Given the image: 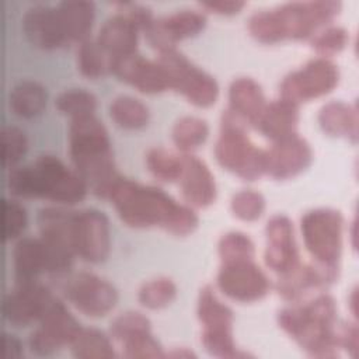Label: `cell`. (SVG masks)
I'll return each mask as SVG.
<instances>
[{
	"instance_id": "6da1fadb",
	"label": "cell",
	"mask_w": 359,
	"mask_h": 359,
	"mask_svg": "<svg viewBox=\"0 0 359 359\" xmlns=\"http://www.w3.org/2000/svg\"><path fill=\"white\" fill-rule=\"evenodd\" d=\"M119 219L133 229L160 227L175 236H187L198 226L194 210L174 201L164 191L118 177L107 198Z\"/></svg>"
},
{
	"instance_id": "7a4b0ae2",
	"label": "cell",
	"mask_w": 359,
	"mask_h": 359,
	"mask_svg": "<svg viewBox=\"0 0 359 359\" xmlns=\"http://www.w3.org/2000/svg\"><path fill=\"white\" fill-rule=\"evenodd\" d=\"M69 156L76 172L105 199L119 177L115 170L111 142L102 122L94 115L73 118L69 125Z\"/></svg>"
},
{
	"instance_id": "3957f363",
	"label": "cell",
	"mask_w": 359,
	"mask_h": 359,
	"mask_svg": "<svg viewBox=\"0 0 359 359\" xmlns=\"http://www.w3.org/2000/svg\"><path fill=\"white\" fill-rule=\"evenodd\" d=\"M6 185L11 195L42 198L63 205H74L87 194L86 181L50 154L39 156L31 165L13 167Z\"/></svg>"
},
{
	"instance_id": "277c9868",
	"label": "cell",
	"mask_w": 359,
	"mask_h": 359,
	"mask_svg": "<svg viewBox=\"0 0 359 359\" xmlns=\"http://www.w3.org/2000/svg\"><path fill=\"white\" fill-rule=\"evenodd\" d=\"M278 324L309 356H337V304L330 294H318L309 303L282 309Z\"/></svg>"
},
{
	"instance_id": "5b68a950",
	"label": "cell",
	"mask_w": 359,
	"mask_h": 359,
	"mask_svg": "<svg viewBox=\"0 0 359 359\" xmlns=\"http://www.w3.org/2000/svg\"><path fill=\"white\" fill-rule=\"evenodd\" d=\"M341 10L339 1H293L272 10H261L254 31L262 43L283 39H306L332 21Z\"/></svg>"
},
{
	"instance_id": "8992f818",
	"label": "cell",
	"mask_w": 359,
	"mask_h": 359,
	"mask_svg": "<svg viewBox=\"0 0 359 359\" xmlns=\"http://www.w3.org/2000/svg\"><path fill=\"white\" fill-rule=\"evenodd\" d=\"M215 157L224 170L245 181H254L265 174V150L255 147L243 122L229 109L222 115Z\"/></svg>"
},
{
	"instance_id": "52a82bcc",
	"label": "cell",
	"mask_w": 359,
	"mask_h": 359,
	"mask_svg": "<svg viewBox=\"0 0 359 359\" xmlns=\"http://www.w3.org/2000/svg\"><path fill=\"white\" fill-rule=\"evenodd\" d=\"M300 229L306 250L330 282H334L342 251V215L328 208L314 209L302 217Z\"/></svg>"
},
{
	"instance_id": "ba28073f",
	"label": "cell",
	"mask_w": 359,
	"mask_h": 359,
	"mask_svg": "<svg viewBox=\"0 0 359 359\" xmlns=\"http://www.w3.org/2000/svg\"><path fill=\"white\" fill-rule=\"evenodd\" d=\"M196 316L202 325L201 341L206 352L217 358H244L233 338V311L222 303L213 289L206 285L199 290Z\"/></svg>"
},
{
	"instance_id": "9c48e42d",
	"label": "cell",
	"mask_w": 359,
	"mask_h": 359,
	"mask_svg": "<svg viewBox=\"0 0 359 359\" xmlns=\"http://www.w3.org/2000/svg\"><path fill=\"white\" fill-rule=\"evenodd\" d=\"M157 62L164 69L170 88L182 94L192 105L208 108L213 105L219 95L216 80L191 63L177 49L158 53Z\"/></svg>"
},
{
	"instance_id": "30bf717a",
	"label": "cell",
	"mask_w": 359,
	"mask_h": 359,
	"mask_svg": "<svg viewBox=\"0 0 359 359\" xmlns=\"http://www.w3.org/2000/svg\"><path fill=\"white\" fill-rule=\"evenodd\" d=\"M73 212L62 208H42L36 215L39 238L48 255V272L60 275L66 272L76 257L72 240Z\"/></svg>"
},
{
	"instance_id": "8fae6325",
	"label": "cell",
	"mask_w": 359,
	"mask_h": 359,
	"mask_svg": "<svg viewBox=\"0 0 359 359\" xmlns=\"http://www.w3.org/2000/svg\"><path fill=\"white\" fill-rule=\"evenodd\" d=\"M338 80L339 72L335 63L325 57H317L282 80L279 87L280 98L299 105L331 93Z\"/></svg>"
},
{
	"instance_id": "7c38bea8",
	"label": "cell",
	"mask_w": 359,
	"mask_h": 359,
	"mask_svg": "<svg viewBox=\"0 0 359 359\" xmlns=\"http://www.w3.org/2000/svg\"><path fill=\"white\" fill-rule=\"evenodd\" d=\"M39 325L28 335L31 352L46 356L69 345L81 328L77 320L67 311L65 304L53 297L38 320Z\"/></svg>"
},
{
	"instance_id": "4fadbf2b",
	"label": "cell",
	"mask_w": 359,
	"mask_h": 359,
	"mask_svg": "<svg viewBox=\"0 0 359 359\" xmlns=\"http://www.w3.org/2000/svg\"><path fill=\"white\" fill-rule=\"evenodd\" d=\"M72 240L74 252L86 262L100 264L107 259L111 250L109 223L97 209L73 212Z\"/></svg>"
},
{
	"instance_id": "5bb4252c",
	"label": "cell",
	"mask_w": 359,
	"mask_h": 359,
	"mask_svg": "<svg viewBox=\"0 0 359 359\" xmlns=\"http://www.w3.org/2000/svg\"><path fill=\"white\" fill-rule=\"evenodd\" d=\"M63 294L76 310L88 317L105 316L118 300L116 289L90 272H79L67 278L63 285Z\"/></svg>"
},
{
	"instance_id": "9a60e30c",
	"label": "cell",
	"mask_w": 359,
	"mask_h": 359,
	"mask_svg": "<svg viewBox=\"0 0 359 359\" xmlns=\"http://www.w3.org/2000/svg\"><path fill=\"white\" fill-rule=\"evenodd\" d=\"M216 285L223 294L241 303L261 300L271 289L268 276L254 259L222 262Z\"/></svg>"
},
{
	"instance_id": "2e32d148",
	"label": "cell",
	"mask_w": 359,
	"mask_h": 359,
	"mask_svg": "<svg viewBox=\"0 0 359 359\" xmlns=\"http://www.w3.org/2000/svg\"><path fill=\"white\" fill-rule=\"evenodd\" d=\"M206 25V18L195 10H181L161 18H154L144 29L150 46L158 53L175 49L178 41L198 35Z\"/></svg>"
},
{
	"instance_id": "e0dca14e",
	"label": "cell",
	"mask_w": 359,
	"mask_h": 359,
	"mask_svg": "<svg viewBox=\"0 0 359 359\" xmlns=\"http://www.w3.org/2000/svg\"><path fill=\"white\" fill-rule=\"evenodd\" d=\"M53 299L46 286L38 280L15 283L1 303L3 317L14 327H25L38 321Z\"/></svg>"
},
{
	"instance_id": "ac0fdd59",
	"label": "cell",
	"mask_w": 359,
	"mask_h": 359,
	"mask_svg": "<svg viewBox=\"0 0 359 359\" xmlns=\"http://www.w3.org/2000/svg\"><path fill=\"white\" fill-rule=\"evenodd\" d=\"M109 73L144 94H158L170 88L167 74L161 65L139 53L111 60Z\"/></svg>"
},
{
	"instance_id": "d6986e66",
	"label": "cell",
	"mask_w": 359,
	"mask_h": 359,
	"mask_svg": "<svg viewBox=\"0 0 359 359\" xmlns=\"http://www.w3.org/2000/svg\"><path fill=\"white\" fill-rule=\"evenodd\" d=\"M313 160V150L307 140L297 133L273 142L265 150V174L275 180H287L303 172Z\"/></svg>"
},
{
	"instance_id": "ffe728a7",
	"label": "cell",
	"mask_w": 359,
	"mask_h": 359,
	"mask_svg": "<svg viewBox=\"0 0 359 359\" xmlns=\"http://www.w3.org/2000/svg\"><path fill=\"white\" fill-rule=\"evenodd\" d=\"M265 236L266 248L264 259L271 271L283 275L300 264L293 224L289 217L283 215L272 216L266 223Z\"/></svg>"
},
{
	"instance_id": "44dd1931",
	"label": "cell",
	"mask_w": 359,
	"mask_h": 359,
	"mask_svg": "<svg viewBox=\"0 0 359 359\" xmlns=\"http://www.w3.org/2000/svg\"><path fill=\"white\" fill-rule=\"evenodd\" d=\"M22 31L31 45L43 50L57 49L67 42L56 7L46 4L27 8L22 17Z\"/></svg>"
},
{
	"instance_id": "7402d4cb",
	"label": "cell",
	"mask_w": 359,
	"mask_h": 359,
	"mask_svg": "<svg viewBox=\"0 0 359 359\" xmlns=\"http://www.w3.org/2000/svg\"><path fill=\"white\" fill-rule=\"evenodd\" d=\"M178 181L181 194L188 205L194 208H206L215 202V177L208 165L195 156H182V171Z\"/></svg>"
},
{
	"instance_id": "603a6c76",
	"label": "cell",
	"mask_w": 359,
	"mask_h": 359,
	"mask_svg": "<svg viewBox=\"0 0 359 359\" xmlns=\"http://www.w3.org/2000/svg\"><path fill=\"white\" fill-rule=\"evenodd\" d=\"M137 27L122 13H118L102 24L95 42L111 60L136 53Z\"/></svg>"
},
{
	"instance_id": "cb8c5ba5",
	"label": "cell",
	"mask_w": 359,
	"mask_h": 359,
	"mask_svg": "<svg viewBox=\"0 0 359 359\" xmlns=\"http://www.w3.org/2000/svg\"><path fill=\"white\" fill-rule=\"evenodd\" d=\"M266 104L262 88L255 80L238 77L231 81L229 87V111L243 123L257 126Z\"/></svg>"
},
{
	"instance_id": "d4e9b609",
	"label": "cell",
	"mask_w": 359,
	"mask_h": 359,
	"mask_svg": "<svg viewBox=\"0 0 359 359\" xmlns=\"http://www.w3.org/2000/svg\"><path fill=\"white\" fill-rule=\"evenodd\" d=\"M13 269L15 283L36 280L48 272V255L41 238L22 237L13 248Z\"/></svg>"
},
{
	"instance_id": "484cf974",
	"label": "cell",
	"mask_w": 359,
	"mask_h": 359,
	"mask_svg": "<svg viewBox=\"0 0 359 359\" xmlns=\"http://www.w3.org/2000/svg\"><path fill=\"white\" fill-rule=\"evenodd\" d=\"M299 123V105L283 98L266 104V108L257 123V129L272 142L289 137L296 133Z\"/></svg>"
},
{
	"instance_id": "4316f807",
	"label": "cell",
	"mask_w": 359,
	"mask_h": 359,
	"mask_svg": "<svg viewBox=\"0 0 359 359\" xmlns=\"http://www.w3.org/2000/svg\"><path fill=\"white\" fill-rule=\"evenodd\" d=\"M327 283L331 282L317 265H306L300 262L296 268L279 275L276 290L285 300L299 302L311 290L320 289Z\"/></svg>"
},
{
	"instance_id": "83f0119b",
	"label": "cell",
	"mask_w": 359,
	"mask_h": 359,
	"mask_svg": "<svg viewBox=\"0 0 359 359\" xmlns=\"http://www.w3.org/2000/svg\"><path fill=\"white\" fill-rule=\"evenodd\" d=\"M59 20L67 42H83L88 39L93 27L95 7L93 1L66 0L56 6Z\"/></svg>"
},
{
	"instance_id": "f1b7e54d",
	"label": "cell",
	"mask_w": 359,
	"mask_h": 359,
	"mask_svg": "<svg viewBox=\"0 0 359 359\" xmlns=\"http://www.w3.org/2000/svg\"><path fill=\"white\" fill-rule=\"evenodd\" d=\"M321 129L335 137H344L356 143L358 140V108L342 101H331L318 112Z\"/></svg>"
},
{
	"instance_id": "f546056e",
	"label": "cell",
	"mask_w": 359,
	"mask_h": 359,
	"mask_svg": "<svg viewBox=\"0 0 359 359\" xmlns=\"http://www.w3.org/2000/svg\"><path fill=\"white\" fill-rule=\"evenodd\" d=\"M46 90L34 80L17 83L8 93V108L20 118L31 119L38 116L46 107Z\"/></svg>"
},
{
	"instance_id": "4dcf8cb0",
	"label": "cell",
	"mask_w": 359,
	"mask_h": 359,
	"mask_svg": "<svg viewBox=\"0 0 359 359\" xmlns=\"http://www.w3.org/2000/svg\"><path fill=\"white\" fill-rule=\"evenodd\" d=\"M72 355L79 359H109L115 356L111 339L95 328H80L69 344Z\"/></svg>"
},
{
	"instance_id": "1f68e13d",
	"label": "cell",
	"mask_w": 359,
	"mask_h": 359,
	"mask_svg": "<svg viewBox=\"0 0 359 359\" xmlns=\"http://www.w3.org/2000/svg\"><path fill=\"white\" fill-rule=\"evenodd\" d=\"M111 119L122 129H140L149 122V109L137 98L119 95L109 104Z\"/></svg>"
},
{
	"instance_id": "d6a6232c",
	"label": "cell",
	"mask_w": 359,
	"mask_h": 359,
	"mask_svg": "<svg viewBox=\"0 0 359 359\" xmlns=\"http://www.w3.org/2000/svg\"><path fill=\"white\" fill-rule=\"evenodd\" d=\"M208 123L198 116L180 118L171 130V137L177 149L185 154L199 147L208 137Z\"/></svg>"
},
{
	"instance_id": "836d02e7",
	"label": "cell",
	"mask_w": 359,
	"mask_h": 359,
	"mask_svg": "<svg viewBox=\"0 0 359 359\" xmlns=\"http://www.w3.org/2000/svg\"><path fill=\"white\" fill-rule=\"evenodd\" d=\"M175 296L177 286L170 278L165 276L144 282L137 292L139 303L150 310H160L167 307L175 299Z\"/></svg>"
},
{
	"instance_id": "e575fe53",
	"label": "cell",
	"mask_w": 359,
	"mask_h": 359,
	"mask_svg": "<svg viewBox=\"0 0 359 359\" xmlns=\"http://www.w3.org/2000/svg\"><path fill=\"white\" fill-rule=\"evenodd\" d=\"M146 167L158 181H178L182 171V156H177L161 147H154L146 154Z\"/></svg>"
},
{
	"instance_id": "d590c367",
	"label": "cell",
	"mask_w": 359,
	"mask_h": 359,
	"mask_svg": "<svg viewBox=\"0 0 359 359\" xmlns=\"http://www.w3.org/2000/svg\"><path fill=\"white\" fill-rule=\"evenodd\" d=\"M77 69L87 79H98L109 73V59L93 39L79 43Z\"/></svg>"
},
{
	"instance_id": "8d00e7d4",
	"label": "cell",
	"mask_w": 359,
	"mask_h": 359,
	"mask_svg": "<svg viewBox=\"0 0 359 359\" xmlns=\"http://www.w3.org/2000/svg\"><path fill=\"white\" fill-rule=\"evenodd\" d=\"M55 107L62 114L73 118L94 115L97 98L90 91L83 88H72L60 93L55 100Z\"/></svg>"
},
{
	"instance_id": "74e56055",
	"label": "cell",
	"mask_w": 359,
	"mask_h": 359,
	"mask_svg": "<svg viewBox=\"0 0 359 359\" xmlns=\"http://www.w3.org/2000/svg\"><path fill=\"white\" fill-rule=\"evenodd\" d=\"M222 262L254 259L255 248L251 238L241 231H229L223 234L217 244Z\"/></svg>"
},
{
	"instance_id": "f35d334b",
	"label": "cell",
	"mask_w": 359,
	"mask_h": 359,
	"mask_svg": "<svg viewBox=\"0 0 359 359\" xmlns=\"http://www.w3.org/2000/svg\"><path fill=\"white\" fill-rule=\"evenodd\" d=\"M144 332H150V321L139 311H125L116 316L109 325V335L119 344Z\"/></svg>"
},
{
	"instance_id": "ab89813d",
	"label": "cell",
	"mask_w": 359,
	"mask_h": 359,
	"mask_svg": "<svg viewBox=\"0 0 359 359\" xmlns=\"http://www.w3.org/2000/svg\"><path fill=\"white\" fill-rule=\"evenodd\" d=\"M230 209L236 217L244 222H254L264 213L265 199L259 192L243 189L233 195Z\"/></svg>"
},
{
	"instance_id": "60d3db41",
	"label": "cell",
	"mask_w": 359,
	"mask_h": 359,
	"mask_svg": "<svg viewBox=\"0 0 359 359\" xmlns=\"http://www.w3.org/2000/svg\"><path fill=\"white\" fill-rule=\"evenodd\" d=\"M1 163L4 168H13L27 151L25 133L15 126L1 129Z\"/></svg>"
},
{
	"instance_id": "b9f144b4",
	"label": "cell",
	"mask_w": 359,
	"mask_h": 359,
	"mask_svg": "<svg viewBox=\"0 0 359 359\" xmlns=\"http://www.w3.org/2000/svg\"><path fill=\"white\" fill-rule=\"evenodd\" d=\"M349 41L346 29L342 27H328L324 31L318 32L311 41V46L320 57H328L341 52Z\"/></svg>"
},
{
	"instance_id": "7bdbcfd3",
	"label": "cell",
	"mask_w": 359,
	"mask_h": 359,
	"mask_svg": "<svg viewBox=\"0 0 359 359\" xmlns=\"http://www.w3.org/2000/svg\"><path fill=\"white\" fill-rule=\"evenodd\" d=\"M122 345V355L125 358L143 359V358H164V352L157 339L151 335V332H144L137 337H133Z\"/></svg>"
},
{
	"instance_id": "ee69618b",
	"label": "cell",
	"mask_w": 359,
	"mask_h": 359,
	"mask_svg": "<svg viewBox=\"0 0 359 359\" xmlns=\"http://www.w3.org/2000/svg\"><path fill=\"white\" fill-rule=\"evenodd\" d=\"M27 224L25 209L13 199H3V240L17 238Z\"/></svg>"
},
{
	"instance_id": "f6af8a7d",
	"label": "cell",
	"mask_w": 359,
	"mask_h": 359,
	"mask_svg": "<svg viewBox=\"0 0 359 359\" xmlns=\"http://www.w3.org/2000/svg\"><path fill=\"white\" fill-rule=\"evenodd\" d=\"M199 6L209 13H215L219 15H233L240 13L241 8L245 6V3L238 0H212V1H202L199 3Z\"/></svg>"
},
{
	"instance_id": "bcb514c9",
	"label": "cell",
	"mask_w": 359,
	"mask_h": 359,
	"mask_svg": "<svg viewBox=\"0 0 359 359\" xmlns=\"http://www.w3.org/2000/svg\"><path fill=\"white\" fill-rule=\"evenodd\" d=\"M358 335L356 324H344L338 331L339 348H345L353 358L358 355Z\"/></svg>"
},
{
	"instance_id": "7dc6e473",
	"label": "cell",
	"mask_w": 359,
	"mask_h": 359,
	"mask_svg": "<svg viewBox=\"0 0 359 359\" xmlns=\"http://www.w3.org/2000/svg\"><path fill=\"white\" fill-rule=\"evenodd\" d=\"M22 356V345L15 335L3 332V358L18 359Z\"/></svg>"
},
{
	"instance_id": "c3c4849f",
	"label": "cell",
	"mask_w": 359,
	"mask_h": 359,
	"mask_svg": "<svg viewBox=\"0 0 359 359\" xmlns=\"http://www.w3.org/2000/svg\"><path fill=\"white\" fill-rule=\"evenodd\" d=\"M164 356H172V358H192V356H195V355H194L191 351L182 348V349H174L172 352H168V353H165Z\"/></svg>"
},
{
	"instance_id": "681fc988",
	"label": "cell",
	"mask_w": 359,
	"mask_h": 359,
	"mask_svg": "<svg viewBox=\"0 0 359 359\" xmlns=\"http://www.w3.org/2000/svg\"><path fill=\"white\" fill-rule=\"evenodd\" d=\"M356 296H358V290H356V287L352 290V293H351V297H349V306H351V310H352V314H353V317H356L358 314H356Z\"/></svg>"
}]
</instances>
